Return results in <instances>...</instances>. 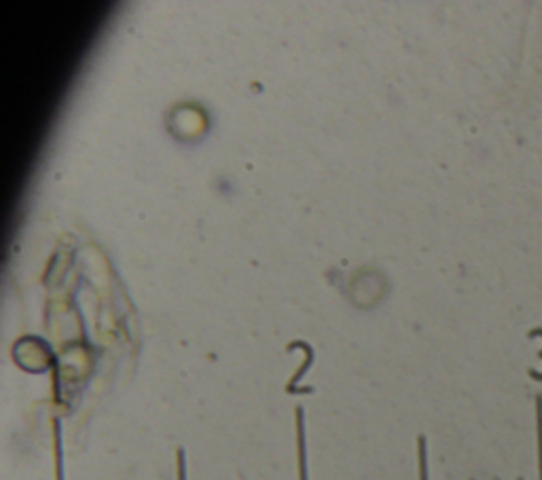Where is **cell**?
<instances>
[{
	"mask_svg": "<svg viewBox=\"0 0 542 480\" xmlns=\"http://www.w3.org/2000/svg\"><path fill=\"white\" fill-rule=\"evenodd\" d=\"M179 480H186V470H184V453L179 451Z\"/></svg>",
	"mask_w": 542,
	"mask_h": 480,
	"instance_id": "277c9868",
	"label": "cell"
},
{
	"mask_svg": "<svg viewBox=\"0 0 542 480\" xmlns=\"http://www.w3.org/2000/svg\"><path fill=\"white\" fill-rule=\"evenodd\" d=\"M56 451H58V480L61 479V459H60V442H58V446H56Z\"/></svg>",
	"mask_w": 542,
	"mask_h": 480,
	"instance_id": "5b68a950",
	"label": "cell"
},
{
	"mask_svg": "<svg viewBox=\"0 0 542 480\" xmlns=\"http://www.w3.org/2000/svg\"><path fill=\"white\" fill-rule=\"evenodd\" d=\"M297 438H299V480H307V466H305V429H303V409H297Z\"/></svg>",
	"mask_w": 542,
	"mask_h": 480,
	"instance_id": "6da1fadb",
	"label": "cell"
},
{
	"mask_svg": "<svg viewBox=\"0 0 542 480\" xmlns=\"http://www.w3.org/2000/svg\"><path fill=\"white\" fill-rule=\"evenodd\" d=\"M536 436H538V474L542 480V396H536Z\"/></svg>",
	"mask_w": 542,
	"mask_h": 480,
	"instance_id": "7a4b0ae2",
	"label": "cell"
},
{
	"mask_svg": "<svg viewBox=\"0 0 542 480\" xmlns=\"http://www.w3.org/2000/svg\"><path fill=\"white\" fill-rule=\"evenodd\" d=\"M420 480H428V464H426V440L420 438Z\"/></svg>",
	"mask_w": 542,
	"mask_h": 480,
	"instance_id": "3957f363",
	"label": "cell"
}]
</instances>
